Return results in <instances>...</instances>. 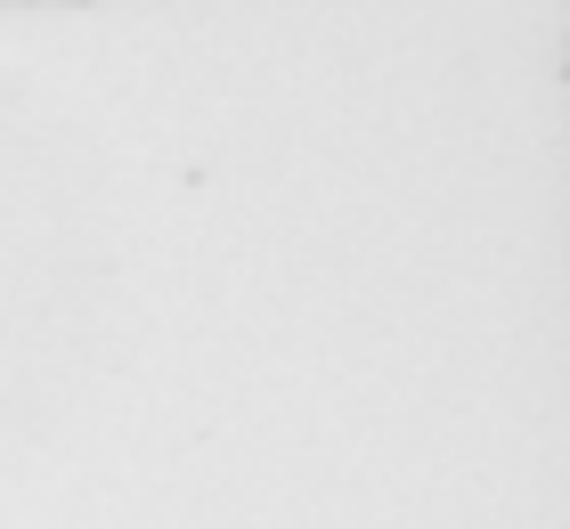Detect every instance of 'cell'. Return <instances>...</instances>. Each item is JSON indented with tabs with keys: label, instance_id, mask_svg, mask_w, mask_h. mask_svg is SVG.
I'll list each match as a JSON object with an SVG mask.
<instances>
[]
</instances>
